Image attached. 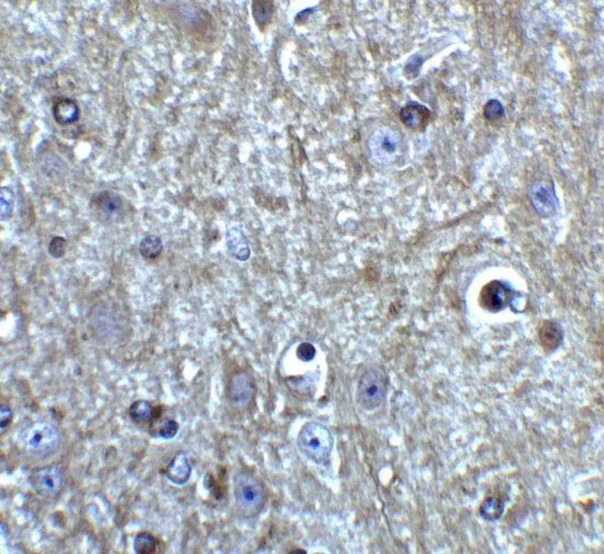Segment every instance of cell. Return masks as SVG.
Listing matches in <instances>:
<instances>
[{
  "label": "cell",
  "instance_id": "7402d4cb",
  "mask_svg": "<svg viewBox=\"0 0 604 554\" xmlns=\"http://www.w3.org/2000/svg\"><path fill=\"white\" fill-rule=\"evenodd\" d=\"M14 209V193L10 188L1 187L0 191V216L1 220H7Z\"/></svg>",
  "mask_w": 604,
  "mask_h": 554
},
{
  "label": "cell",
  "instance_id": "d6986e66",
  "mask_svg": "<svg viewBox=\"0 0 604 554\" xmlns=\"http://www.w3.org/2000/svg\"><path fill=\"white\" fill-rule=\"evenodd\" d=\"M154 408L147 400H136L129 408V416L133 422L143 424L152 420Z\"/></svg>",
  "mask_w": 604,
  "mask_h": 554
},
{
  "label": "cell",
  "instance_id": "52a82bcc",
  "mask_svg": "<svg viewBox=\"0 0 604 554\" xmlns=\"http://www.w3.org/2000/svg\"><path fill=\"white\" fill-rule=\"evenodd\" d=\"M529 197L536 213L542 217H553L557 211V196L552 182L537 181L534 183L529 189Z\"/></svg>",
  "mask_w": 604,
  "mask_h": 554
},
{
  "label": "cell",
  "instance_id": "7a4b0ae2",
  "mask_svg": "<svg viewBox=\"0 0 604 554\" xmlns=\"http://www.w3.org/2000/svg\"><path fill=\"white\" fill-rule=\"evenodd\" d=\"M299 452L312 463L326 464L331 457L334 438L326 426L317 422H306L297 437Z\"/></svg>",
  "mask_w": 604,
  "mask_h": 554
},
{
  "label": "cell",
  "instance_id": "8fae6325",
  "mask_svg": "<svg viewBox=\"0 0 604 554\" xmlns=\"http://www.w3.org/2000/svg\"><path fill=\"white\" fill-rule=\"evenodd\" d=\"M400 118L407 127L423 130L430 122L431 111L428 107L420 105L418 102H409L406 107L402 108Z\"/></svg>",
  "mask_w": 604,
  "mask_h": 554
},
{
  "label": "cell",
  "instance_id": "3957f363",
  "mask_svg": "<svg viewBox=\"0 0 604 554\" xmlns=\"http://www.w3.org/2000/svg\"><path fill=\"white\" fill-rule=\"evenodd\" d=\"M58 433L56 428L43 422H32L18 435L21 449L38 458H47L58 449Z\"/></svg>",
  "mask_w": 604,
  "mask_h": 554
},
{
  "label": "cell",
  "instance_id": "9c48e42d",
  "mask_svg": "<svg viewBox=\"0 0 604 554\" xmlns=\"http://www.w3.org/2000/svg\"><path fill=\"white\" fill-rule=\"evenodd\" d=\"M255 387L251 376L245 372L234 374L229 385V400L232 405L243 408L254 398Z\"/></svg>",
  "mask_w": 604,
  "mask_h": 554
},
{
  "label": "cell",
  "instance_id": "4316f807",
  "mask_svg": "<svg viewBox=\"0 0 604 554\" xmlns=\"http://www.w3.org/2000/svg\"><path fill=\"white\" fill-rule=\"evenodd\" d=\"M12 417H14V413H12V408L6 404H1V406H0V428H1V432L12 424Z\"/></svg>",
  "mask_w": 604,
  "mask_h": 554
},
{
  "label": "cell",
  "instance_id": "8992f818",
  "mask_svg": "<svg viewBox=\"0 0 604 554\" xmlns=\"http://www.w3.org/2000/svg\"><path fill=\"white\" fill-rule=\"evenodd\" d=\"M29 483L40 496L56 499L63 488V475L56 465L42 466L32 471L29 476Z\"/></svg>",
  "mask_w": 604,
  "mask_h": 554
},
{
  "label": "cell",
  "instance_id": "7c38bea8",
  "mask_svg": "<svg viewBox=\"0 0 604 554\" xmlns=\"http://www.w3.org/2000/svg\"><path fill=\"white\" fill-rule=\"evenodd\" d=\"M509 301V292L507 288L499 286L498 283H492L485 287L481 292L480 303L483 308L489 312H498L505 308Z\"/></svg>",
  "mask_w": 604,
  "mask_h": 554
},
{
  "label": "cell",
  "instance_id": "4fadbf2b",
  "mask_svg": "<svg viewBox=\"0 0 604 554\" xmlns=\"http://www.w3.org/2000/svg\"><path fill=\"white\" fill-rule=\"evenodd\" d=\"M165 475L175 485H185L191 475V464L185 453H178L166 468Z\"/></svg>",
  "mask_w": 604,
  "mask_h": 554
},
{
  "label": "cell",
  "instance_id": "5b68a950",
  "mask_svg": "<svg viewBox=\"0 0 604 554\" xmlns=\"http://www.w3.org/2000/svg\"><path fill=\"white\" fill-rule=\"evenodd\" d=\"M90 211L97 220L104 224H110L125 217V205L118 194L104 191L91 197Z\"/></svg>",
  "mask_w": 604,
  "mask_h": 554
},
{
  "label": "cell",
  "instance_id": "484cf974",
  "mask_svg": "<svg viewBox=\"0 0 604 554\" xmlns=\"http://www.w3.org/2000/svg\"><path fill=\"white\" fill-rule=\"evenodd\" d=\"M295 354L301 362L306 363V362H311L315 358L317 350H315V345H311L309 342H304L297 347Z\"/></svg>",
  "mask_w": 604,
  "mask_h": 554
},
{
  "label": "cell",
  "instance_id": "603a6c76",
  "mask_svg": "<svg viewBox=\"0 0 604 554\" xmlns=\"http://www.w3.org/2000/svg\"><path fill=\"white\" fill-rule=\"evenodd\" d=\"M505 116V107L498 100H490L483 107V117L487 122H499Z\"/></svg>",
  "mask_w": 604,
  "mask_h": 554
},
{
  "label": "cell",
  "instance_id": "9a60e30c",
  "mask_svg": "<svg viewBox=\"0 0 604 554\" xmlns=\"http://www.w3.org/2000/svg\"><path fill=\"white\" fill-rule=\"evenodd\" d=\"M538 334H540V342H541L542 347L547 352H552V351L556 350L563 343V329L557 323H554V321H546V323H544L541 329H540Z\"/></svg>",
  "mask_w": 604,
  "mask_h": 554
},
{
  "label": "cell",
  "instance_id": "44dd1931",
  "mask_svg": "<svg viewBox=\"0 0 604 554\" xmlns=\"http://www.w3.org/2000/svg\"><path fill=\"white\" fill-rule=\"evenodd\" d=\"M252 9L257 25L263 27L271 21L274 14V5L271 1H253Z\"/></svg>",
  "mask_w": 604,
  "mask_h": 554
},
{
  "label": "cell",
  "instance_id": "e0dca14e",
  "mask_svg": "<svg viewBox=\"0 0 604 554\" xmlns=\"http://www.w3.org/2000/svg\"><path fill=\"white\" fill-rule=\"evenodd\" d=\"M505 509V502L503 497L490 496L483 500L479 513L485 520L492 522L503 517Z\"/></svg>",
  "mask_w": 604,
  "mask_h": 554
},
{
  "label": "cell",
  "instance_id": "d4e9b609",
  "mask_svg": "<svg viewBox=\"0 0 604 554\" xmlns=\"http://www.w3.org/2000/svg\"><path fill=\"white\" fill-rule=\"evenodd\" d=\"M423 62H424V58L420 56V54L411 56L410 60L407 62L406 67H404V73H406L407 78H410V80L417 78L420 71H421V67H422Z\"/></svg>",
  "mask_w": 604,
  "mask_h": 554
},
{
  "label": "cell",
  "instance_id": "6da1fadb",
  "mask_svg": "<svg viewBox=\"0 0 604 554\" xmlns=\"http://www.w3.org/2000/svg\"><path fill=\"white\" fill-rule=\"evenodd\" d=\"M235 506L243 518L253 519L260 516L267 500L264 483L249 472H240L233 483Z\"/></svg>",
  "mask_w": 604,
  "mask_h": 554
},
{
  "label": "cell",
  "instance_id": "277c9868",
  "mask_svg": "<svg viewBox=\"0 0 604 554\" xmlns=\"http://www.w3.org/2000/svg\"><path fill=\"white\" fill-rule=\"evenodd\" d=\"M388 383L381 369H370L361 374L356 386L355 397L365 411H375L380 407L387 397Z\"/></svg>",
  "mask_w": 604,
  "mask_h": 554
},
{
  "label": "cell",
  "instance_id": "2e32d148",
  "mask_svg": "<svg viewBox=\"0 0 604 554\" xmlns=\"http://www.w3.org/2000/svg\"><path fill=\"white\" fill-rule=\"evenodd\" d=\"M152 420V425H151L149 433H151V436L154 437V438L169 440V439L175 438V437L177 436L178 431H180V424H178L176 420L162 419L160 417V413L155 415V409Z\"/></svg>",
  "mask_w": 604,
  "mask_h": 554
},
{
  "label": "cell",
  "instance_id": "ffe728a7",
  "mask_svg": "<svg viewBox=\"0 0 604 554\" xmlns=\"http://www.w3.org/2000/svg\"><path fill=\"white\" fill-rule=\"evenodd\" d=\"M133 548H134V552L138 554L155 553L156 549H158V541L155 539L154 535H151L149 532H140L134 539Z\"/></svg>",
  "mask_w": 604,
  "mask_h": 554
},
{
  "label": "cell",
  "instance_id": "cb8c5ba5",
  "mask_svg": "<svg viewBox=\"0 0 604 554\" xmlns=\"http://www.w3.org/2000/svg\"><path fill=\"white\" fill-rule=\"evenodd\" d=\"M47 252L53 259H61L67 252V240L63 237L53 238L47 248Z\"/></svg>",
  "mask_w": 604,
  "mask_h": 554
},
{
  "label": "cell",
  "instance_id": "ba28073f",
  "mask_svg": "<svg viewBox=\"0 0 604 554\" xmlns=\"http://www.w3.org/2000/svg\"><path fill=\"white\" fill-rule=\"evenodd\" d=\"M399 137L395 131L385 129L379 130L370 140V151L376 160L381 163H389L395 160L399 151Z\"/></svg>",
  "mask_w": 604,
  "mask_h": 554
},
{
  "label": "cell",
  "instance_id": "ac0fdd59",
  "mask_svg": "<svg viewBox=\"0 0 604 554\" xmlns=\"http://www.w3.org/2000/svg\"><path fill=\"white\" fill-rule=\"evenodd\" d=\"M163 251V242L158 235H147L140 242V253L147 259H154L160 257Z\"/></svg>",
  "mask_w": 604,
  "mask_h": 554
},
{
  "label": "cell",
  "instance_id": "30bf717a",
  "mask_svg": "<svg viewBox=\"0 0 604 554\" xmlns=\"http://www.w3.org/2000/svg\"><path fill=\"white\" fill-rule=\"evenodd\" d=\"M226 248L231 257L241 262H245L251 257L249 240L243 230L237 227H231L226 231Z\"/></svg>",
  "mask_w": 604,
  "mask_h": 554
},
{
  "label": "cell",
  "instance_id": "5bb4252c",
  "mask_svg": "<svg viewBox=\"0 0 604 554\" xmlns=\"http://www.w3.org/2000/svg\"><path fill=\"white\" fill-rule=\"evenodd\" d=\"M53 117L62 126H69L77 122L80 108L77 104L69 98H61L53 106Z\"/></svg>",
  "mask_w": 604,
  "mask_h": 554
}]
</instances>
